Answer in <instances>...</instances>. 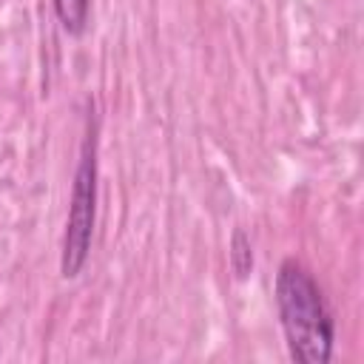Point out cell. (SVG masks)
Segmentation results:
<instances>
[{
  "instance_id": "cell-1",
  "label": "cell",
  "mask_w": 364,
  "mask_h": 364,
  "mask_svg": "<svg viewBox=\"0 0 364 364\" xmlns=\"http://www.w3.org/2000/svg\"><path fill=\"white\" fill-rule=\"evenodd\" d=\"M276 301L293 358L304 364H324L333 350V321L316 282L293 259H287L279 270Z\"/></svg>"
},
{
  "instance_id": "cell-2",
  "label": "cell",
  "mask_w": 364,
  "mask_h": 364,
  "mask_svg": "<svg viewBox=\"0 0 364 364\" xmlns=\"http://www.w3.org/2000/svg\"><path fill=\"white\" fill-rule=\"evenodd\" d=\"M94 139H85L82 162L74 176V193H71V210L65 225V242H63V276L71 279L82 270L88 245H91V228H94Z\"/></svg>"
},
{
  "instance_id": "cell-3",
  "label": "cell",
  "mask_w": 364,
  "mask_h": 364,
  "mask_svg": "<svg viewBox=\"0 0 364 364\" xmlns=\"http://www.w3.org/2000/svg\"><path fill=\"white\" fill-rule=\"evenodd\" d=\"M54 9H57V17H60V23H63L65 31L80 34L85 28L88 0H54Z\"/></svg>"
}]
</instances>
